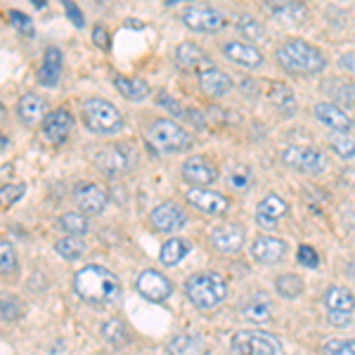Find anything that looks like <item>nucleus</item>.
Wrapping results in <instances>:
<instances>
[{
	"label": "nucleus",
	"instance_id": "nucleus-1",
	"mask_svg": "<svg viewBox=\"0 0 355 355\" xmlns=\"http://www.w3.org/2000/svg\"><path fill=\"white\" fill-rule=\"evenodd\" d=\"M73 291L90 306H112L119 301L121 284L116 275L102 266H85L73 275Z\"/></svg>",
	"mask_w": 355,
	"mask_h": 355
},
{
	"label": "nucleus",
	"instance_id": "nucleus-2",
	"mask_svg": "<svg viewBox=\"0 0 355 355\" xmlns=\"http://www.w3.org/2000/svg\"><path fill=\"white\" fill-rule=\"evenodd\" d=\"M277 62L282 64V69L291 73H301V76H315L327 67L324 55L306 41H287L279 45Z\"/></svg>",
	"mask_w": 355,
	"mask_h": 355
},
{
	"label": "nucleus",
	"instance_id": "nucleus-3",
	"mask_svg": "<svg viewBox=\"0 0 355 355\" xmlns=\"http://www.w3.org/2000/svg\"><path fill=\"white\" fill-rule=\"evenodd\" d=\"M185 294L199 311H211L225 301L227 282L218 272H197L185 282Z\"/></svg>",
	"mask_w": 355,
	"mask_h": 355
},
{
	"label": "nucleus",
	"instance_id": "nucleus-4",
	"mask_svg": "<svg viewBox=\"0 0 355 355\" xmlns=\"http://www.w3.org/2000/svg\"><path fill=\"white\" fill-rule=\"evenodd\" d=\"M83 121L97 135H114L123 130V116L112 102L93 97L83 105Z\"/></svg>",
	"mask_w": 355,
	"mask_h": 355
},
{
	"label": "nucleus",
	"instance_id": "nucleus-5",
	"mask_svg": "<svg viewBox=\"0 0 355 355\" xmlns=\"http://www.w3.org/2000/svg\"><path fill=\"white\" fill-rule=\"evenodd\" d=\"M147 142L157 152H185L190 150L192 137L182 125H178L171 119H159L147 128Z\"/></svg>",
	"mask_w": 355,
	"mask_h": 355
},
{
	"label": "nucleus",
	"instance_id": "nucleus-6",
	"mask_svg": "<svg viewBox=\"0 0 355 355\" xmlns=\"http://www.w3.org/2000/svg\"><path fill=\"white\" fill-rule=\"evenodd\" d=\"M95 164L100 166V171L107 175H125L128 171L135 168L137 154L133 147H128V145H110L97 152Z\"/></svg>",
	"mask_w": 355,
	"mask_h": 355
},
{
	"label": "nucleus",
	"instance_id": "nucleus-7",
	"mask_svg": "<svg viewBox=\"0 0 355 355\" xmlns=\"http://www.w3.org/2000/svg\"><path fill=\"white\" fill-rule=\"evenodd\" d=\"M234 355H277L279 343L266 331H237L232 336Z\"/></svg>",
	"mask_w": 355,
	"mask_h": 355
},
{
	"label": "nucleus",
	"instance_id": "nucleus-8",
	"mask_svg": "<svg viewBox=\"0 0 355 355\" xmlns=\"http://www.w3.org/2000/svg\"><path fill=\"white\" fill-rule=\"evenodd\" d=\"M182 24L190 31L197 33H218L225 26V17L216 8H204V5H192L182 12Z\"/></svg>",
	"mask_w": 355,
	"mask_h": 355
},
{
	"label": "nucleus",
	"instance_id": "nucleus-9",
	"mask_svg": "<svg viewBox=\"0 0 355 355\" xmlns=\"http://www.w3.org/2000/svg\"><path fill=\"white\" fill-rule=\"evenodd\" d=\"M282 162L294 171H301V173H311V175H318L324 171V157L320 154L318 150L313 147H301V145H291L287 150L282 152Z\"/></svg>",
	"mask_w": 355,
	"mask_h": 355
},
{
	"label": "nucleus",
	"instance_id": "nucleus-10",
	"mask_svg": "<svg viewBox=\"0 0 355 355\" xmlns=\"http://www.w3.org/2000/svg\"><path fill=\"white\" fill-rule=\"evenodd\" d=\"M185 223H187L185 211H182L180 206L173 204V202L159 204L157 209L150 214V225L157 232H166V234L178 232V230H182V227H185Z\"/></svg>",
	"mask_w": 355,
	"mask_h": 355
},
{
	"label": "nucleus",
	"instance_id": "nucleus-11",
	"mask_svg": "<svg viewBox=\"0 0 355 355\" xmlns=\"http://www.w3.org/2000/svg\"><path fill=\"white\" fill-rule=\"evenodd\" d=\"M185 197L194 209L204 211V214H209V216H223L227 209H230L227 197H223L220 192L206 190V187H192V190H187Z\"/></svg>",
	"mask_w": 355,
	"mask_h": 355
},
{
	"label": "nucleus",
	"instance_id": "nucleus-12",
	"mask_svg": "<svg viewBox=\"0 0 355 355\" xmlns=\"http://www.w3.org/2000/svg\"><path fill=\"white\" fill-rule=\"evenodd\" d=\"M137 291H140L147 301L164 303V301H168L171 291H173V284H171L162 272L145 270L137 277Z\"/></svg>",
	"mask_w": 355,
	"mask_h": 355
},
{
	"label": "nucleus",
	"instance_id": "nucleus-13",
	"mask_svg": "<svg viewBox=\"0 0 355 355\" xmlns=\"http://www.w3.org/2000/svg\"><path fill=\"white\" fill-rule=\"evenodd\" d=\"M71 130H73V116H71V112L64 110V107L50 112L48 116L43 119V133L53 145L67 142V137L71 135Z\"/></svg>",
	"mask_w": 355,
	"mask_h": 355
},
{
	"label": "nucleus",
	"instance_id": "nucleus-14",
	"mask_svg": "<svg viewBox=\"0 0 355 355\" xmlns=\"http://www.w3.org/2000/svg\"><path fill=\"white\" fill-rule=\"evenodd\" d=\"M182 175H185V180L192 182L194 187H209L211 182L218 180V168L206 157H190L185 162V166H182Z\"/></svg>",
	"mask_w": 355,
	"mask_h": 355
},
{
	"label": "nucleus",
	"instance_id": "nucleus-15",
	"mask_svg": "<svg viewBox=\"0 0 355 355\" xmlns=\"http://www.w3.org/2000/svg\"><path fill=\"white\" fill-rule=\"evenodd\" d=\"M76 204L83 214L100 216L102 211L107 209V204H110V197H107V192L102 190L100 185H95V182H83V185L76 187Z\"/></svg>",
	"mask_w": 355,
	"mask_h": 355
},
{
	"label": "nucleus",
	"instance_id": "nucleus-16",
	"mask_svg": "<svg viewBox=\"0 0 355 355\" xmlns=\"http://www.w3.org/2000/svg\"><path fill=\"white\" fill-rule=\"evenodd\" d=\"M211 242L220 254H239L244 246V230L239 225H234V223H225V225H218L211 232Z\"/></svg>",
	"mask_w": 355,
	"mask_h": 355
},
{
	"label": "nucleus",
	"instance_id": "nucleus-17",
	"mask_svg": "<svg viewBox=\"0 0 355 355\" xmlns=\"http://www.w3.org/2000/svg\"><path fill=\"white\" fill-rule=\"evenodd\" d=\"M223 53H225L227 60H232L234 64L244 67V69H261L266 64V57L259 48L249 43H242V41H230L223 45Z\"/></svg>",
	"mask_w": 355,
	"mask_h": 355
},
{
	"label": "nucleus",
	"instance_id": "nucleus-18",
	"mask_svg": "<svg viewBox=\"0 0 355 355\" xmlns=\"http://www.w3.org/2000/svg\"><path fill=\"white\" fill-rule=\"evenodd\" d=\"M251 254H254V261L261 263V266H275V263H279L284 259L287 244L277 237H259L254 242Z\"/></svg>",
	"mask_w": 355,
	"mask_h": 355
},
{
	"label": "nucleus",
	"instance_id": "nucleus-19",
	"mask_svg": "<svg viewBox=\"0 0 355 355\" xmlns=\"http://www.w3.org/2000/svg\"><path fill=\"white\" fill-rule=\"evenodd\" d=\"M175 60H178V64L185 69V71H199V73H202V71H206V69H211V57L194 43H180V45H178Z\"/></svg>",
	"mask_w": 355,
	"mask_h": 355
},
{
	"label": "nucleus",
	"instance_id": "nucleus-20",
	"mask_svg": "<svg viewBox=\"0 0 355 355\" xmlns=\"http://www.w3.org/2000/svg\"><path fill=\"white\" fill-rule=\"evenodd\" d=\"M232 85H234L232 78L216 67H211L199 73V88H202V93H206L209 97H225L232 90Z\"/></svg>",
	"mask_w": 355,
	"mask_h": 355
},
{
	"label": "nucleus",
	"instance_id": "nucleus-21",
	"mask_svg": "<svg viewBox=\"0 0 355 355\" xmlns=\"http://www.w3.org/2000/svg\"><path fill=\"white\" fill-rule=\"evenodd\" d=\"M315 116H318V121H322L327 125V128L336 130V133H346L353 125L351 116H348L339 105H334V102H320V105L315 107Z\"/></svg>",
	"mask_w": 355,
	"mask_h": 355
},
{
	"label": "nucleus",
	"instance_id": "nucleus-22",
	"mask_svg": "<svg viewBox=\"0 0 355 355\" xmlns=\"http://www.w3.org/2000/svg\"><path fill=\"white\" fill-rule=\"evenodd\" d=\"M62 76V53L57 48H48L43 57V64L38 69V83L45 88H55Z\"/></svg>",
	"mask_w": 355,
	"mask_h": 355
},
{
	"label": "nucleus",
	"instance_id": "nucleus-23",
	"mask_svg": "<svg viewBox=\"0 0 355 355\" xmlns=\"http://www.w3.org/2000/svg\"><path fill=\"white\" fill-rule=\"evenodd\" d=\"M268 10H270V15L275 19L287 21V24H299L308 15L306 5H303L301 0H272V3L268 5Z\"/></svg>",
	"mask_w": 355,
	"mask_h": 355
},
{
	"label": "nucleus",
	"instance_id": "nucleus-24",
	"mask_svg": "<svg viewBox=\"0 0 355 355\" xmlns=\"http://www.w3.org/2000/svg\"><path fill=\"white\" fill-rule=\"evenodd\" d=\"M284 214H287V202H284L282 197H277V194H268V197L259 204L256 220H259L261 225L270 227V225H275V223L282 220Z\"/></svg>",
	"mask_w": 355,
	"mask_h": 355
},
{
	"label": "nucleus",
	"instance_id": "nucleus-25",
	"mask_svg": "<svg viewBox=\"0 0 355 355\" xmlns=\"http://www.w3.org/2000/svg\"><path fill=\"white\" fill-rule=\"evenodd\" d=\"M17 114H19L21 121L28 123V125L43 123V119L48 116V114H45V102L38 95H33V93H26V95L19 97V105H17Z\"/></svg>",
	"mask_w": 355,
	"mask_h": 355
},
{
	"label": "nucleus",
	"instance_id": "nucleus-26",
	"mask_svg": "<svg viewBox=\"0 0 355 355\" xmlns=\"http://www.w3.org/2000/svg\"><path fill=\"white\" fill-rule=\"evenodd\" d=\"M168 355H209V348L199 336L180 334L168 341Z\"/></svg>",
	"mask_w": 355,
	"mask_h": 355
},
{
	"label": "nucleus",
	"instance_id": "nucleus-27",
	"mask_svg": "<svg viewBox=\"0 0 355 355\" xmlns=\"http://www.w3.org/2000/svg\"><path fill=\"white\" fill-rule=\"evenodd\" d=\"M270 301L266 299L263 294H254L249 296V299H244L242 303H239V313L244 315L246 320H254V322H263V320L270 318Z\"/></svg>",
	"mask_w": 355,
	"mask_h": 355
},
{
	"label": "nucleus",
	"instance_id": "nucleus-28",
	"mask_svg": "<svg viewBox=\"0 0 355 355\" xmlns=\"http://www.w3.org/2000/svg\"><path fill=\"white\" fill-rule=\"evenodd\" d=\"M116 88L119 93L123 97H128V100L133 102H142L147 100V95H150V85L147 81H142V78H125V76H116Z\"/></svg>",
	"mask_w": 355,
	"mask_h": 355
},
{
	"label": "nucleus",
	"instance_id": "nucleus-29",
	"mask_svg": "<svg viewBox=\"0 0 355 355\" xmlns=\"http://www.w3.org/2000/svg\"><path fill=\"white\" fill-rule=\"evenodd\" d=\"M324 303H327V308L334 313H355L353 294L343 287H331L327 291V296H324Z\"/></svg>",
	"mask_w": 355,
	"mask_h": 355
},
{
	"label": "nucleus",
	"instance_id": "nucleus-30",
	"mask_svg": "<svg viewBox=\"0 0 355 355\" xmlns=\"http://www.w3.org/2000/svg\"><path fill=\"white\" fill-rule=\"evenodd\" d=\"M55 251L64 261H78V259H83V254H85V244H83L81 237H73V234H69V237L57 239Z\"/></svg>",
	"mask_w": 355,
	"mask_h": 355
},
{
	"label": "nucleus",
	"instance_id": "nucleus-31",
	"mask_svg": "<svg viewBox=\"0 0 355 355\" xmlns=\"http://www.w3.org/2000/svg\"><path fill=\"white\" fill-rule=\"evenodd\" d=\"M187 251H190V244L187 242H182V239H168V242L162 246L159 261H162L164 266H178V263L187 256Z\"/></svg>",
	"mask_w": 355,
	"mask_h": 355
},
{
	"label": "nucleus",
	"instance_id": "nucleus-32",
	"mask_svg": "<svg viewBox=\"0 0 355 355\" xmlns=\"http://www.w3.org/2000/svg\"><path fill=\"white\" fill-rule=\"evenodd\" d=\"M102 336H105V341L114 348H123L125 343H128V329L123 327L121 320H107V322L102 324Z\"/></svg>",
	"mask_w": 355,
	"mask_h": 355
},
{
	"label": "nucleus",
	"instance_id": "nucleus-33",
	"mask_svg": "<svg viewBox=\"0 0 355 355\" xmlns=\"http://www.w3.org/2000/svg\"><path fill=\"white\" fill-rule=\"evenodd\" d=\"M60 227L64 230L67 234H73V237H81L90 230V223L85 218L83 214H76V211H69L60 218Z\"/></svg>",
	"mask_w": 355,
	"mask_h": 355
},
{
	"label": "nucleus",
	"instance_id": "nucleus-34",
	"mask_svg": "<svg viewBox=\"0 0 355 355\" xmlns=\"http://www.w3.org/2000/svg\"><path fill=\"white\" fill-rule=\"evenodd\" d=\"M275 289L279 291V296H284V299H296V296L303 291V282L299 275H282V277L275 279Z\"/></svg>",
	"mask_w": 355,
	"mask_h": 355
},
{
	"label": "nucleus",
	"instance_id": "nucleus-35",
	"mask_svg": "<svg viewBox=\"0 0 355 355\" xmlns=\"http://www.w3.org/2000/svg\"><path fill=\"white\" fill-rule=\"evenodd\" d=\"M270 100L275 102V107H279L282 112H294L296 110V97L294 93L282 83H275L270 88Z\"/></svg>",
	"mask_w": 355,
	"mask_h": 355
},
{
	"label": "nucleus",
	"instance_id": "nucleus-36",
	"mask_svg": "<svg viewBox=\"0 0 355 355\" xmlns=\"http://www.w3.org/2000/svg\"><path fill=\"white\" fill-rule=\"evenodd\" d=\"M237 31L242 33V36L249 38V41H261V38L266 36V31H263L261 21L254 19V17H249V15H242L237 19Z\"/></svg>",
	"mask_w": 355,
	"mask_h": 355
},
{
	"label": "nucleus",
	"instance_id": "nucleus-37",
	"mask_svg": "<svg viewBox=\"0 0 355 355\" xmlns=\"http://www.w3.org/2000/svg\"><path fill=\"white\" fill-rule=\"evenodd\" d=\"M21 315H24V303L17 296H0V318L12 322V320H19Z\"/></svg>",
	"mask_w": 355,
	"mask_h": 355
},
{
	"label": "nucleus",
	"instance_id": "nucleus-38",
	"mask_svg": "<svg viewBox=\"0 0 355 355\" xmlns=\"http://www.w3.org/2000/svg\"><path fill=\"white\" fill-rule=\"evenodd\" d=\"M329 147L336 152V157L346 159V162L355 157V140H353V137H348V135L334 133V135H331V140H329Z\"/></svg>",
	"mask_w": 355,
	"mask_h": 355
},
{
	"label": "nucleus",
	"instance_id": "nucleus-39",
	"mask_svg": "<svg viewBox=\"0 0 355 355\" xmlns=\"http://www.w3.org/2000/svg\"><path fill=\"white\" fill-rule=\"evenodd\" d=\"M17 270V251L8 239H0V275H10Z\"/></svg>",
	"mask_w": 355,
	"mask_h": 355
},
{
	"label": "nucleus",
	"instance_id": "nucleus-40",
	"mask_svg": "<svg viewBox=\"0 0 355 355\" xmlns=\"http://www.w3.org/2000/svg\"><path fill=\"white\" fill-rule=\"evenodd\" d=\"M24 192H26L24 182H12V185L0 187V206H3V209H10V206L17 204L21 197H24Z\"/></svg>",
	"mask_w": 355,
	"mask_h": 355
},
{
	"label": "nucleus",
	"instance_id": "nucleus-41",
	"mask_svg": "<svg viewBox=\"0 0 355 355\" xmlns=\"http://www.w3.org/2000/svg\"><path fill=\"white\" fill-rule=\"evenodd\" d=\"M324 355H355V339H334L324 343Z\"/></svg>",
	"mask_w": 355,
	"mask_h": 355
},
{
	"label": "nucleus",
	"instance_id": "nucleus-42",
	"mask_svg": "<svg viewBox=\"0 0 355 355\" xmlns=\"http://www.w3.org/2000/svg\"><path fill=\"white\" fill-rule=\"evenodd\" d=\"M10 19H12V24L17 31L21 33V36H36V28H33V21H31V17H26L24 12H19V10H12L10 12Z\"/></svg>",
	"mask_w": 355,
	"mask_h": 355
},
{
	"label": "nucleus",
	"instance_id": "nucleus-43",
	"mask_svg": "<svg viewBox=\"0 0 355 355\" xmlns=\"http://www.w3.org/2000/svg\"><path fill=\"white\" fill-rule=\"evenodd\" d=\"M296 261L306 268H318L320 266V256L313 246H299V254H296Z\"/></svg>",
	"mask_w": 355,
	"mask_h": 355
},
{
	"label": "nucleus",
	"instance_id": "nucleus-44",
	"mask_svg": "<svg viewBox=\"0 0 355 355\" xmlns=\"http://www.w3.org/2000/svg\"><path fill=\"white\" fill-rule=\"evenodd\" d=\"M64 8H67V17L71 19V24L76 28H83L85 26V17H83L81 10H78V5L71 3V0H64Z\"/></svg>",
	"mask_w": 355,
	"mask_h": 355
},
{
	"label": "nucleus",
	"instance_id": "nucleus-45",
	"mask_svg": "<svg viewBox=\"0 0 355 355\" xmlns=\"http://www.w3.org/2000/svg\"><path fill=\"white\" fill-rule=\"evenodd\" d=\"M336 83V97L346 105H355V85L343 83V81H334Z\"/></svg>",
	"mask_w": 355,
	"mask_h": 355
},
{
	"label": "nucleus",
	"instance_id": "nucleus-46",
	"mask_svg": "<svg viewBox=\"0 0 355 355\" xmlns=\"http://www.w3.org/2000/svg\"><path fill=\"white\" fill-rule=\"evenodd\" d=\"M93 41L100 50H110V43H112L110 31H107L105 26H95L93 28Z\"/></svg>",
	"mask_w": 355,
	"mask_h": 355
},
{
	"label": "nucleus",
	"instance_id": "nucleus-47",
	"mask_svg": "<svg viewBox=\"0 0 355 355\" xmlns=\"http://www.w3.org/2000/svg\"><path fill=\"white\" fill-rule=\"evenodd\" d=\"M249 182H251V178H249V171H234V173L230 175V185L234 187V190H246L249 187Z\"/></svg>",
	"mask_w": 355,
	"mask_h": 355
},
{
	"label": "nucleus",
	"instance_id": "nucleus-48",
	"mask_svg": "<svg viewBox=\"0 0 355 355\" xmlns=\"http://www.w3.org/2000/svg\"><path fill=\"white\" fill-rule=\"evenodd\" d=\"M159 105H162V107H168V110L173 112L175 116H187V112L182 110L180 105H175V100H173V97H168V95H162V97H159Z\"/></svg>",
	"mask_w": 355,
	"mask_h": 355
},
{
	"label": "nucleus",
	"instance_id": "nucleus-49",
	"mask_svg": "<svg viewBox=\"0 0 355 355\" xmlns=\"http://www.w3.org/2000/svg\"><path fill=\"white\" fill-rule=\"evenodd\" d=\"M353 320V313H334L329 311V322L336 324V327H343V324H348Z\"/></svg>",
	"mask_w": 355,
	"mask_h": 355
},
{
	"label": "nucleus",
	"instance_id": "nucleus-50",
	"mask_svg": "<svg viewBox=\"0 0 355 355\" xmlns=\"http://www.w3.org/2000/svg\"><path fill=\"white\" fill-rule=\"evenodd\" d=\"M339 62H341V67L346 69V71H353V73H355V53L343 55Z\"/></svg>",
	"mask_w": 355,
	"mask_h": 355
},
{
	"label": "nucleus",
	"instance_id": "nucleus-51",
	"mask_svg": "<svg viewBox=\"0 0 355 355\" xmlns=\"http://www.w3.org/2000/svg\"><path fill=\"white\" fill-rule=\"evenodd\" d=\"M31 3H33V5H36V8H38V10H43V8H45V5H48V0H31Z\"/></svg>",
	"mask_w": 355,
	"mask_h": 355
},
{
	"label": "nucleus",
	"instance_id": "nucleus-52",
	"mask_svg": "<svg viewBox=\"0 0 355 355\" xmlns=\"http://www.w3.org/2000/svg\"><path fill=\"white\" fill-rule=\"evenodd\" d=\"M125 26H133V28H142V24H140V21H135V19L125 21Z\"/></svg>",
	"mask_w": 355,
	"mask_h": 355
},
{
	"label": "nucleus",
	"instance_id": "nucleus-53",
	"mask_svg": "<svg viewBox=\"0 0 355 355\" xmlns=\"http://www.w3.org/2000/svg\"><path fill=\"white\" fill-rule=\"evenodd\" d=\"M5 147H8V137L0 135V150H5Z\"/></svg>",
	"mask_w": 355,
	"mask_h": 355
},
{
	"label": "nucleus",
	"instance_id": "nucleus-54",
	"mask_svg": "<svg viewBox=\"0 0 355 355\" xmlns=\"http://www.w3.org/2000/svg\"><path fill=\"white\" fill-rule=\"evenodd\" d=\"M175 3H190V0H166V5H175Z\"/></svg>",
	"mask_w": 355,
	"mask_h": 355
},
{
	"label": "nucleus",
	"instance_id": "nucleus-55",
	"mask_svg": "<svg viewBox=\"0 0 355 355\" xmlns=\"http://www.w3.org/2000/svg\"><path fill=\"white\" fill-rule=\"evenodd\" d=\"M5 119V107H3V102H0V121Z\"/></svg>",
	"mask_w": 355,
	"mask_h": 355
}]
</instances>
